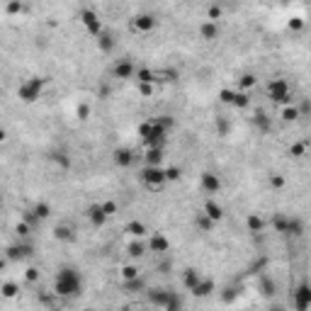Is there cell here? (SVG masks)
<instances>
[{"label":"cell","instance_id":"1","mask_svg":"<svg viewBox=\"0 0 311 311\" xmlns=\"http://www.w3.org/2000/svg\"><path fill=\"white\" fill-rule=\"evenodd\" d=\"M54 294L66 297V299H73V297H80L83 294V277H80V272L75 267H61L56 272Z\"/></svg>","mask_w":311,"mask_h":311},{"label":"cell","instance_id":"2","mask_svg":"<svg viewBox=\"0 0 311 311\" xmlns=\"http://www.w3.org/2000/svg\"><path fill=\"white\" fill-rule=\"evenodd\" d=\"M44 85H47V80H44V78H39V75H29V78H27V80L17 88V97H20L24 105H32V102H37V100H39V95H42Z\"/></svg>","mask_w":311,"mask_h":311},{"label":"cell","instance_id":"3","mask_svg":"<svg viewBox=\"0 0 311 311\" xmlns=\"http://www.w3.org/2000/svg\"><path fill=\"white\" fill-rule=\"evenodd\" d=\"M141 183L146 190H151V192H161L163 185H166V170L161 168V166H146L144 170H141Z\"/></svg>","mask_w":311,"mask_h":311},{"label":"cell","instance_id":"4","mask_svg":"<svg viewBox=\"0 0 311 311\" xmlns=\"http://www.w3.org/2000/svg\"><path fill=\"white\" fill-rule=\"evenodd\" d=\"M267 97H270L272 102L289 105V102H292V93H289L287 80H285V78H275V80H270V85H267Z\"/></svg>","mask_w":311,"mask_h":311},{"label":"cell","instance_id":"5","mask_svg":"<svg viewBox=\"0 0 311 311\" xmlns=\"http://www.w3.org/2000/svg\"><path fill=\"white\" fill-rule=\"evenodd\" d=\"M78 20L83 22V27H85V32L90 37H97L102 32V22H100V15L95 10H80L78 12Z\"/></svg>","mask_w":311,"mask_h":311},{"label":"cell","instance_id":"6","mask_svg":"<svg viewBox=\"0 0 311 311\" xmlns=\"http://www.w3.org/2000/svg\"><path fill=\"white\" fill-rule=\"evenodd\" d=\"M34 255V248L29 246V243H10L7 248H5V258H7V263H20V260H29Z\"/></svg>","mask_w":311,"mask_h":311},{"label":"cell","instance_id":"7","mask_svg":"<svg viewBox=\"0 0 311 311\" xmlns=\"http://www.w3.org/2000/svg\"><path fill=\"white\" fill-rule=\"evenodd\" d=\"M156 27H158V20H156V15H151V12H141V15H136V17L131 20V29H134V32H141V34L153 32Z\"/></svg>","mask_w":311,"mask_h":311},{"label":"cell","instance_id":"8","mask_svg":"<svg viewBox=\"0 0 311 311\" xmlns=\"http://www.w3.org/2000/svg\"><path fill=\"white\" fill-rule=\"evenodd\" d=\"M166 134H168V129L161 124V122H156V117H153V120H151V131H148V136L144 139L146 148H151V146H163V144H166Z\"/></svg>","mask_w":311,"mask_h":311},{"label":"cell","instance_id":"9","mask_svg":"<svg viewBox=\"0 0 311 311\" xmlns=\"http://www.w3.org/2000/svg\"><path fill=\"white\" fill-rule=\"evenodd\" d=\"M112 161H115L117 168H129V166H134L136 153H134L131 148H126V146H120V148L112 151Z\"/></svg>","mask_w":311,"mask_h":311},{"label":"cell","instance_id":"10","mask_svg":"<svg viewBox=\"0 0 311 311\" xmlns=\"http://www.w3.org/2000/svg\"><path fill=\"white\" fill-rule=\"evenodd\" d=\"M292 294H294V307H297L299 311H307L311 307V287L307 285V282H302Z\"/></svg>","mask_w":311,"mask_h":311},{"label":"cell","instance_id":"11","mask_svg":"<svg viewBox=\"0 0 311 311\" xmlns=\"http://www.w3.org/2000/svg\"><path fill=\"white\" fill-rule=\"evenodd\" d=\"M199 187L207 192V194H216L219 190H221V180H219V175H214V173H202V178H199Z\"/></svg>","mask_w":311,"mask_h":311},{"label":"cell","instance_id":"12","mask_svg":"<svg viewBox=\"0 0 311 311\" xmlns=\"http://www.w3.org/2000/svg\"><path fill=\"white\" fill-rule=\"evenodd\" d=\"M134 71H136V66L129 61V59H122V61L115 63L112 75H115V78H120V80H131V78H134Z\"/></svg>","mask_w":311,"mask_h":311},{"label":"cell","instance_id":"13","mask_svg":"<svg viewBox=\"0 0 311 311\" xmlns=\"http://www.w3.org/2000/svg\"><path fill=\"white\" fill-rule=\"evenodd\" d=\"M115 47H117L115 34H112V32H107V29H102V32L97 34V51L110 54V51H115Z\"/></svg>","mask_w":311,"mask_h":311},{"label":"cell","instance_id":"14","mask_svg":"<svg viewBox=\"0 0 311 311\" xmlns=\"http://www.w3.org/2000/svg\"><path fill=\"white\" fill-rule=\"evenodd\" d=\"M85 216H88V221H90L93 226H97V229H100V226H105V221L110 219V216L102 212V207H100V204H90V207H88V212H85Z\"/></svg>","mask_w":311,"mask_h":311},{"label":"cell","instance_id":"15","mask_svg":"<svg viewBox=\"0 0 311 311\" xmlns=\"http://www.w3.org/2000/svg\"><path fill=\"white\" fill-rule=\"evenodd\" d=\"M170 294H173V292H166V289H151V292H148V304L166 309L168 302H170Z\"/></svg>","mask_w":311,"mask_h":311},{"label":"cell","instance_id":"16","mask_svg":"<svg viewBox=\"0 0 311 311\" xmlns=\"http://www.w3.org/2000/svg\"><path fill=\"white\" fill-rule=\"evenodd\" d=\"M285 236H292V239H299L304 236V221L299 216H289L287 219V229H285Z\"/></svg>","mask_w":311,"mask_h":311},{"label":"cell","instance_id":"17","mask_svg":"<svg viewBox=\"0 0 311 311\" xmlns=\"http://www.w3.org/2000/svg\"><path fill=\"white\" fill-rule=\"evenodd\" d=\"M253 126H255L258 131L267 134V131L272 129V120L265 115V110H255V115H253Z\"/></svg>","mask_w":311,"mask_h":311},{"label":"cell","instance_id":"18","mask_svg":"<svg viewBox=\"0 0 311 311\" xmlns=\"http://www.w3.org/2000/svg\"><path fill=\"white\" fill-rule=\"evenodd\" d=\"M202 212H204V214H207V216H209V219H212L214 224L224 219V209H221V204H216L214 199H207V202H204V209H202Z\"/></svg>","mask_w":311,"mask_h":311},{"label":"cell","instance_id":"19","mask_svg":"<svg viewBox=\"0 0 311 311\" xmlns=\"http://www.w3.org/2000/svg\"><path fill=\"white\" fill-rule=\"evenodd\" d=\"M144 161H146V166H161V163H163V146H151V148H146Z\"/></svg>","mask_w":311,"mask_h":311},{"label":"cell","instance_id":"20","mask_svg":"<svg viewBox=\"0 0 311 311\" xmlns=\"http://www.w3.org/2000/svg\"><path fill=\"white\" fill-rule=\"evenodd\" d=\"M168 248H170V241H168L163 234H153V236H151L148 250H153V253H166Z\"/></svg>","mask_w":311,"mask_h":311},{"label":"cell","instance_id":"21","mask_svg":"<svg viewBox=\"0 0 311 311\" xmlns=\"http://www.w3.org/2000/svg\"><path fill=\"white\" fill-rule=\"evenodd\" d=\"M199 37H202L204 42H214V39L219 37V27H216V22L207 20V22L199 27Z\"/></svg>","mask_w":311,"mask_h":311},{"label":"cell","instance_id":"22","mask_svg":"<svg viewBox=\"0 0 311 311\" xmlns=\"http://www.w3.org/2000/svg\"><path fill=\"white\" fill-rule=\"evenodd\" d=\"M190 292H192L194 297H202V299H204V297H209V294L214 292V282H212V280H204V277H202V280H199V282H197V285H194V287L190 289Z\"/></svg>","mask_w":311,"mask_h":311},{"label":"cell","instance_id":"23","mask_svg":"<svg viewBox=\"0 0 311 311\" xmlns=\"http://www.w3.org/2000/svg\"><path fill=\"white\" fill-rule=\"evenodd\" d=\"M146 250H148V246H146L144 241L134 239V241L126 246V255H129V258H134V260H139V258H144V255H146Z\"/></svg>","mask_w":311,"mask_h":311},{"label":"cell","instance_id":"24","mask_svg":"<svg viewBox=\"0 0 311 311\" xmlns=\"http://www.w3.org/2000/svg\"><path fill=\"white\" fill-rule=\"evenodd\" d=\"M124 231L131 236V239H141V236H146V224L134 219V221H129V224L124 226Z\"/></svg>","mask_w":311,"mask_h":311},{"label":"cell","instance_id":"25","mask_svg":"<svg viewBox=\"0 0 311 311\" xmlns=\"http://www.w3.org/2000/svg\"><path fill=\"white\" fill-rule=\"evenodd\" d=\"M134 78H136V83H153L156 85V71H151V68H136Z\"/></svg>","mask_w":311,"mask_h":311},{"label":"cell","instance_id":"26","mask_svg":"<svg viewBox=\"0 0 311 311\" xmlns=\"http://www.w3.org/2000/svg\"><path fill=\"white\" fill-rule=\"evenodd\" d=\"M231 107H236V110H246V107H250V95H248V90H241V93H234V100H231Z\"/></svg>","mask_w":311,"mask_h":311},{"label":"cell","instance_id":"27","mask_svg":"<svg viewBox=\"0 0 311 311\" xmlns=\"http://www.w3.org/2000/svg\"><path fill=\"white\" fill-rule=\"evenodd\" d=\"M27 7H24V2L22 0H5V15H10V17H17V15H22Z\"/></svg>","mask_w":311,"mask_h":311},{"label":"cell","instance_id":"28","mask_svg":"<svg viewBox=\"0 0 311 311\" xmlns=\"http://www.w3.org/2000/svg\"><path fill=\"white\" fill-rule=\"evenodd\" d=\"M246 226H248V231H253V234H260V231L265 229V219H263L260 214H248Z\"/></svg>","mask_w":311,"mask_h":311},{"label":"cell","instance_id":"29","mask_svg":"<svg viewBox=\"0 0 311 311\" xmlns=\"http://www.w3.org/2000/svg\"><path fill=\"white\" fill-rule=\"evenodd\" d=\"M54 239L56 241H73V226H68V224L54 226Z\"/></svg>","mask_w":311,"mask_h":311},{"label":"cell","instance_id":"30","mask_svg":"<svg viewBox=\"0 0 311 311\" xmlns=\"http://www.w3.org/2000/svg\"><path fill=\"white\" fill-rule=\"evenodd\" d=\"M51 163H54L59 170H68V168H71V158H68V153H63V151H54V153H51Z\"/></svg>","mask_w":311,"mask_h":311},{"label":"cell","instance_id":"31","mask_svg":"<svg viewBox=\"0 0 311 311\" xmlns=\"http://www.w3.org/2000/svg\"><path fill=\"white\" fill-rule=\"evenodd\" d=\"M199 280H202V275H199L197 270H192V267H187L185 272H183V285H185V289H192Z\"/></svg>","mask_w":311,"mask_h":311},{"label":"cell","instance_id":"32","mask_svg":"<svg viewBox=\"0 0 311 311\" xmlns=\"http://www.w3.org/2000/svg\"><path fill=\"white\" fill-rule=\"evenodd\" d=\"M32 214H34L39 221H44V219H49V216H51V207H49L47 202H37V204L32 207Z\"/></svg>","mask_w":311,"mask_h":311},{"label":"cell","instance_id":"33","mask_svg":"<svg viewBox=\"0 0 311 311\" xmlns=\"http://www.w3.org/2000/svg\"><path fill=\"white\" fill-rule=\"evenodd\" d=\"M194 226H197L202 234H207V231H212V229H214V221H212V219L202 212V214H197V216H194Z\"/></svg>","mask_w":311,"mask_h":311},{"label":"cell","instance_id":"34","mask_svg":"<svg viewBox=\"0 0 311 311\" xmlns=\"http://www.w3.org/2000/svg\"><path fill=\"white\" fill-rule=\"evenodd\" d=\"M280 117H282V122H297L302 115H299V107H294V105L289 102V105H285V110H282Z\"/></svg>","mask_w":311,"mask_h":311},{"label":"cell","instance_id":"35","mask_svg":"<svg viewBox=\"0 0 311 311\" xmlns=\"http://www.w3.org/2000/svg\"><path fill=\"white\" fill-rule=\"evenodd\" d=\"M0 294H2L5 299H15V297L20 294L17 282H2V285H0Z\"/></svg>","mask_w":311,"mask_h":311},{"label":"cell","instance_id":"36","mask_svg":"<svg viewBox=\"0 0 311 311\" xmlns=\"http://www.w3.org/2000/svg\"><path fill=\"white\" fill-rule=\"evenodd\" d=\"M178 80V71L166 68V71H156V83H173Z\"/></svg>","mask_w":311,"mask_h":311},{"label":"cell","instance_id":"37","mask_svg":"<svg viewBox=\"0 0 311 311\" xmlns=\"http://www.w3.org/2000/svg\"><path fill=\"white\" fill-rule=\"evenodd\" d=\"M214 129H216L219 136H229V134H231V122H229V117H216Z\"/></svg>","mask_w":311,"mask_h":311},{"label":"cell","instance_id":"38","mask_svg":"<svg viewBox=\"0 0 311 311\" xmlns=\"http://www.w3.org/2000/svg\"><path fill=\"white\" fill-rule=\"evenodd\" d=\"M124 289H126V292H144V289H146V285H144L141 275H139V277H134V280H124Z\"/></svg>","mask_w":311,"mask_h":311},{"label":"cell","instance_id":"39","mask_svg":"<svg viewBox=\"0 0 311 311\" xmlns=\"http://www.w3.org/2000/svg\"><path fill=\"white\" fill-rule=\"evenodd\" d=\"M287 214H275L272 216V229L277 231V234H285V229H287Z\"/></svg>","mask_w":311,"mask_h":311},{"label":"cell","instance_id":"40","mask_svg":"<svg viewBox=\"0 0 311 311\" xmlns=\"http://www.w3.org/2000/svg\"><path fill=\"white\" fill-rule=\"evenodd\" d=\"M120 275H122V280H134V277L141 275V270H139L134 263H129V265H124V267L120 270Z\"/></svg>","mask_w":311,"mask_h":311},{"label":"cell","instance_id":"41","mask_svg":"<svg viewBox=\"0 0 311 311\" xmlns=\"http://www.w3.org/2000/svg\"><path fill=\"white\" fill-rule=\"evenodd\" d=\"M75 117H78L80 122H88V120H90V105L80 102V105L75 107Z\"/></svg>","mask_w":311,"mask_h":311},{"label":"cell","instance_id":"42","mask_svg":"<svg viewBox=\"0 0 311 311\" xmlns=\"http://www.w3.org/2000/svg\"><path fill=\"white\" fill-rule=\"evenodd\" d=\"M100 207H102V212H105L107 216H115V214L120 212V204H117L115 199H107V202H102Z\"/></svg>","mask_w":311,"mask_h":311},{"label":"cell","instance_id":"43","mask_svg":"<svg viewBox=\"0 0 311 311\" xmlns=\"http://www.w3.org/2000/svg\"><path fill=\"white\" fill-rule=\"evenodd\" d=\"M29 231H32V224H27L24 219H22V221H17V226H15V234H17L20 239H27V236H29Z\"/></svg>","mask_w":311,"mask_h":311},{"label":"cell","instance_id":"44","mask_svg":"<svg viewBox=\"0 0 311 311\" xmlns=\"http://www.w3.org/2000/svg\"><path fill=\"white\" fill-rule=\"evenodd\" d=\"M255 80H258V78H255L253 73H243L241 80H239V85H241V90H250V88L255 85Z\"/></svg>","mask_w":311,"mask_h":311},{"label":"cell","instance_id":"45","mask_svg":"<svg viewBox=\"0 0 311 311\" xmlns=\"http://www.w3.org/2000/svg\"><path fill=\"white\" fill-rule=\"evenodd\" d=\"M180 175H183V170H180L178 166L166 168V183H175V180H180Z\"/></svg>","mask_w":311,"mask_h":311},{"label":"cell","instance_id":"46","mask_svg":"<svg viewBox=\"0 0 311 311\" xmlns=\"http://www.w3.org/2000/svg\"><path fill=\"white\" fill-rule=\"evenodd\" d=\"M285 183H287L285 175H280V173H272V175H270V187H272V190H282Z\"/></svg>","mask_w":311,"mask_h":311},{"label":"cell","instance_id":"47","mask_svg":"<svg viewBox=\"0 0 311 311\" xmlns=\"http://www.w3.org/2000/svg\"><path fill=\"white\" fill-rule=\"evenodd\" d=\"M224 15V10L219 7V5H209V10H207V20H212V22H216L219 17Z\"/></svg>","mask_w":311,"mask_h":311},{"label":"cell","instance_id":"48","mask_svg":"<svg viewBox=\"0 0 311 311\" xmlns=\"http://www.w3.org/2000/svg\"><path fill=\"white\" fill-rule=\"evenodd\" d=\"M136 88H139V93H141L144 97H148V95L156 93V85H153V83H136Z\"/></svg>","mask_w":311,"mask_h":311},{"label":"cell","instance_id":"49","mask_svg":"<svg viewBox=\"0 0 311 311\" xmlns=\"http://www.w3.org/2000/svg\"><path fill=\"white\" fill-rule=\"evenodd\" d=\"M304 153H307V144H292V148H289L292 158H302Z\"/></svg>","mask_w":311,"mask_h":311},{"label":"cell","instance_id":"50","mask_svg":"<svg viewBox=\"0 0 311 311\" xmlns=\"http://www.w3.org/2000/svg\"><path fill=\"white\" fill-rule=\"evenodd\" d=\"M234 93H236V90H229V88H224V90H219V100H221L224 105H231V100H234Z\"/></svg>","mask_w":311,"mask_h":311},{"label":"cell","instance_id":"51","mask_svg":"<svg viewBox=\"0 0 311 311\" xmlns=\"http://www.w3.org/2000/svg\"><path fill=\"white\" fill-rule=\"evenodd\" d=\"M24 280H27L29 285H34V282L39 280V270H37V267H27V270H24Z\"/></svg>","mask_w":311,"mask_h":311},{"label":"cell","instance_id":"52","mask_svg":"<svg viewBox=\"0 0 311 311\" xmlns=\"http://www.w3.org/2000/svg\"><path fill=\"white\" fill-rule=\"evenodd\" d=\"M156 122H161L168 131H170V129H175V120H173L170 115H161V117H156Z\"/></svg>","mask_w":311,"mask_h":311},{"label":"cell","instance_id":"53","mask_svg":"<svg viewBox=\"0 0 311 311\" xmlns=\"http://www.w3.org/2000/svg\"><path fill=\"white\" fill-rule=\"evenodd\" d=\"M289 29L292 32H302L304 29V17H292L289 20Z\"/></svg>","mask_w":311,"mask_h":311},{"label":"cell","instance_id":"54","mask_svg":"<svg viewBox=\"0 0 311 311\" xmlns=\"http://www.w3.org/2000/svg\"><path fill=\"white\" fill-rule=\"evenodd\" d=\"M183 307V299L180 297H175V294H170V302H168V307L166 309H180Z\"/></svg>","mask_w":311,"mask_h":311},{"label":"cell","instance_id":"55","mask_svg":"<svg viewBox=\"0 0 311 311\" xmlns=\"http://www.w3.org/2000/svg\"><path fill=\"white\" fill-rule=\"evenodd\" d=\"M148 131H151V120H148V122H144V124H139V136H141V139H146V136H148Z\"/></svg>","mask_w":311,"mask_h":311},{"label":"cell","instance_id":"56","mask_svg":"<svg viewBox=\"0 0 311 311\" xmlns=\"http://www.w3.org/2000/svg\"><path fill=\"white\" fill-rule=\"evenodd\" d=\"M107 95H110V88H107V85H102V88H100V97H102V100H107Z\"/></svg>","mask_w":311,"mask_h":311},{"label":"cell","instance_id":"57","mask_svg":"<svg viewBox=\"0 0 311 311\" xmlns=\"http://www.w3.org/2000/svg\"><path fill=\"white\" fill-rule=\"evenodd\" d=\"M5 267H7V258H5V255H0V272H2Z\"/></svg>","mask_w":311,"mask_h":311},{"label":"cell","instance_id":"58","mask_svg":"<svg viewBox=\"0 0 311 311\" xmlns=\"http://www.w3.org/2000/svg\"><path fill=\"white\" fill-rule=\"evenodd\" d=\"M5 139H7V131H5V129H2V126H0V144H2V141H5Z\"/></svg>","mask_w":311,"mask_h":311},{"label":"cell","instance_id":"59","mask_svg":"<svg viewBox=\"0 0 311 311\" xmlns=\"http://www.w3.org/2000/svg\"><path fill=\"white\" fill-rule=\"evenodd\" d=\"M2 204H5V202H2V194H0V209H2Z\"/></svg>","mask_w":311,"mask_h":311}]
</instances>
